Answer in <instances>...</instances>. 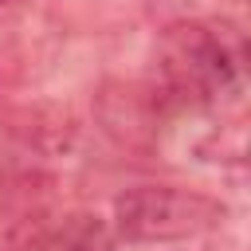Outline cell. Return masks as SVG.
<instances>
[{"label":"cell","mask_w":251,"mask_h":251,"mask_svg":"<svg viewBox=\"0 0 251 251\" xmlns=\"http://www.w3.org/2000/svg\"><path fill=\"white\" fill-rule=\"evenodd\" d=\"M118 243L114 224L98 212H67L43 231L39 251H118Z\"/></svg>","instance_id":"obj_3"},{"label":"cell","mask_w":251,"mask_h":251,"mask_svg":"<svg viewBox=\"0 0 251 251\" xmlns=\"http://www.w3.org/2000/svg\"><path fill=\"white\" fill-rule=\"evenodd\" d=\"M224 216V208L204 196V192H188L176 184H137L126 188L114 200V231L126 243H180L192 239L208 227H216V220Z\"/></svg>","instance_id":"obj_2"},{"label":"cell","mask_w":251,"mask_h":251,"mask_svg":"<svg viewBox=\"0 0 251 251\" xmlns=\"http://www.w3.org/2000/svg\"><path fill=\"white\" fill-rule=\"evenodd\" d=\"M161 102L176 110H220L247 86V39L231 20L173 24L153 51Z\"/></svg>","instance_id":"obj_1"}]
</instances>
